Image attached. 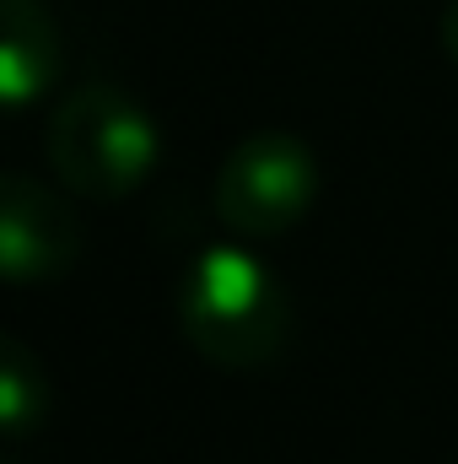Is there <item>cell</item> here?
I'll list each match as a JSON object with an SVG mask.
<instances>
[{
  "label": "cell",
  "mask_w": 458,
  "mask_h": 464,
  "mask_svg": "<svg viewBox=\"0 0 458 464\" xmlns=\"http://www.w3.org/2000/svg\"><path fill=\"white\" fill-rule=\"evenodd\" d=\"M178 324L205 362L248 372L281 356L291 335V297L275 281V270L259 265L248 248L216 243L184 270Z\"/></svg>",
  "instance_id": "obj_1"
},
{
  "label": "cell",
  "mask_w": 458,
  "mask_h": 464,
  "mask_svg": "<svg viewBox=\"0 0 458 464\" xmlns=\"http://www.w3.org/2000/svg\"><path fill=\"white\" fill-rule=\"evenodd\" d=\"M49 162L65 189L109 206L157 168V124L109 82L76 87L49 119Z\"/></svg>",
  "instance_id": "obj_2"
},
{
  "label": "cell",
  "mask_w": 458,
  "mask_h": 464,
  "mask_svg": "<svg viewBox=\"0 0 458 464\" xmlns=\"http://www.w3.org/2000/svg\"><path fill=\"white\" fill-rule=\"evenodd\" d=\"M313 189H319L313 151L286 130H264V135H248L222 162L216 217L243 237H275L308 217Z\"/></svg>",
  "instance_id": "obj_3"
},
{
  "label": "cell",
  "mask_w": 458,
  "mask_h": 464,
  "mask_svg": "<svg viewBox=\"0 0 458 464\" xmlns=\"http://www.w3.org/2000/svg\"><path fill=\"white\" fill-rule=\"evenodd\" d=\"M81 254V217L27 173L0 184V265L16 286L54 281Z\"/></svg>",
  "instance_id": "obj_4"
},
{
  "label": "cell",
  "mask_w": 458,
  "mask_h": 464,
  "mask_svg": "<svg viewBox=\"0 0 458 464\" xmlns=\"http://www.w3.org/2000/svg\"><path fill=\"white\" fill-rule=\"evenodd\" d=\"M60 76V38L43 0H0V98L27 109Z\"/></svg>",
  "instance_id": "obj_5"
},
{
  "label": "cell",
  "mask_w": 458,
  "mask_h": 464,
  "mask_svg": "<svg viewBox=\"0 0 458 464\" xmlns=\"http://www.w3.org/2000/svg\"><path fill=\"white\" fill-rule=\"evenodd\" d=\"M0 416L11 438H27L43 416V372L16 341L5 346V362H0Z\"/></svg>",
  "instance_id": "obj_6"
},
{
  "label": "cell",
  "mask_w": 458,
  "mask_h": 464,
  "mask_svg": "<svg viewBox=\"0 0 458 464\" xmlns=\"http://www.w3.org/2000/svg\"><path fill=\"white\" fill-rule=\"evenodd\" d=\"M443 49L453 54V65H458V0H448V11H443Z\"/></svg>",
  "instance_id": "obj_7"
}]
</instances>
